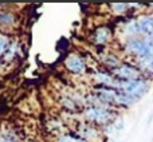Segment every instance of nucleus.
<instances>
[{"label":"nucleus","instance_id":"nucleus-1","mask_svg":"<svg viewBox=\"0 0 153 142\" xmlns=\"http://www.w3.org/2000/svg\"><path fill=\"white\" fill-rule=\"evenodd\" d=\"M122 50L125 55H128L132 61L138 58L153 56V40L148 38H134V39L124 40Z\"/></svg>","mask_w":153,"mask_h":142},{"label":"nucleus","instance_id":"nucleus-2","mask_svg":"<svg viewBox=\"0 0 153 142\" xmlns=\"http://www.w3.org/2000/svg\"><path fill=\"white\" fill-rule=\"evenodd\" d=\"M85 117L93 124L106 126V125L111 124L118 117V114L113 109L106 107V106H90L85 111Z\"/></svg>","mask_w":153,"mask_h":142},{"label":"nucleus","instance_id":"nucleus-3","mask_svg":"<svg viewBox=\"0 0 153 142\" xmlns=\"http://www.w3.org/2000/svg\"><path fill=\"white\" fill-rule=\"evenodd\" d=\"M151 82H152L151 79L145 78V76H143L140 79H134V81H129V82H120L118 90H121V91L132 95L137 101H140L149 91Z\"/></svg>","mask_w":153,"mask_h":142},{"label":"nucleus","instance_id":"nucleus-4","mask_svg":"<svg viewBox=\"0 0 153 142\" xmlns=\"http://www.w3.org/2000/svg\"><path fill=\"white\" fill-rule=\"evenodd\" d=\"M113 76L116 79H118L120 82H129V81H134V79H140L143 78V72L136 67L134 63L132 62H125L121 64L120 67H117L116 70L111 71Z\"/></svg>","mask_w":153,"mask_h":142},{"label":"nucleus","instance_id":"nucleus-5","mask_svg":"<svg viewBox=\"0 0 153 142\" xmlns=\"http://www.w3.org/2000/svg\"><path fill=\"white\" fill-rule=\"evenodd\" d=\"M138 23V28H140L141 36L143 38H152L153 36V12H144L136 16Z\"/></svg>","mask_w":153,"mask_h":142},{"label":"nucleus","instance_id":"nucleus-6","mask_svg":"<svg viewBox=\"0 0 153 142\" xmlns=\"http://www.w3.org/2000/svg\"><path fill=\"white\" fill-rule=\"evenodd\" d=\"M122 34H124V36H125V40L134 39V38H143L141 36L140 28H138V23H137L136 16L134 18H130L129 20L124 24V27H122Z\"/></svg>","mask_w":153,"mask_h":142},{"label":"nucleus","instance_id":"nucleus-7","mask_svg":"<svg viewBox=\"0 0 153 142\" xmlns=\"http://www.w3.org/2000/svg\"><path fill=\"white\" fill-rule=\"evenodd\" d=\"M66 67L74 74H82L86 70V63H85L83 59L79 58V56L71 55L66 59Z\"/></svg>","mask_w":153,"mask_h":142},{"label":"nucleus","instance_id":"nucleus-8","mask_svg":"<svg viewBox=\"0 0 153 142\" xmlns=\"http://www.w3.org/2000/svg\"><path fill=\"white\" fill-rule=\"evenodd\" d=\"M102 63L110 71H113V70H116L117 67L121 66V64L124 63V61H122L121 58H118L116 54H105V55L102 56Z\"/></svg>","mask_w":153,"mask_h":142},{"label":"nucleus","instance_id":"nucleus-9","mask_svg":"<svg viewBox=\"0 0 153 142\" xmlns=\"http://www.w3.org/2000/svg\"><path fill=\"white\" fill-rule=\"evenodd\" d=\"M81 135L85 141L90 142V141H94L100 138V132L93 125H83L81 129Z\"/></svg>","mask_w":153,"mask_h":142},{"label":"nucleus","instance_id":"nucleus-10","mask_svg":"<svg viewBox=\"0 0 153 142\" xmlns=\"http://www.w3.org/2000/svg\"><path fill=\"white\" fill-rule=\"evenodd\" d=\"M110 38H111V32L108 27H98L95 30V43L97 44H106V43L110 42Z\"/></svg>","mask_w":153,"mask_h":142},{"label":"nucleus","instance_id":"nucleus-11","mask_svg":"<svg viewBox=\"0 0 153 142\" xmlns=\"http://www.w3.org/2000/svg\"><path fill=\"white\" fill-rule=\"evenodd\" d=\"M130 7H132V5L126 4V3H114V4H111V8H113V11H114V12H117V13L126 12V11L130 10Z\"/></svg>","mask_w":153,"mask_h":142},{"label":"nucleus","instance_id":"nucleus-12","mask_svg":"<svg viewBox=\"0 0 153 142\" xmlns=\"http://www.w3.org/2000/svg\"><path fill=\"white\" fill-rule=\"evenodd\" d=\"M13 23V16L8 12H0V24H12Z\"/></svg>","mask_w":153,"mask_h":142},{"label":"nucleus","instance_id":"nucleus-13","mask_svg":"<svg viewBox=\"0 0 153 142\" xmlns=\"http://www.w3.org/2000/svg\"><path fill=\"white\" fill-rule=\"evenodd\" d=\"M58 142H87L85 141L83 138H74V137H69V135H65V137H61Z\"/></svg>","mask_w":153,"mask_h":142},{"label":"nucleus","instance_id":"nucleus-14","mask_svg":"<svg viewBox=\"0 0 153 142\" xmlns=\"http://www.w3.org/2000/svg\"><path fill=\"white\" fill-rule=\"evenodd\" d=\"M5 46H7V43H5V40L3 39V38H0V54H1L3 51L5 50Z\"/></svg>","mask_w":153,"mask_h":142},{"label":"nucleus","instance_id":"nucleus-15","mask_svg":"<svg viewBox=\"0 0 153 142\" xmlns=\"http://www.w3.org/2000/svg\"><path fill=\"white\" fill-rule=\"evenodd\" d=\"M0 142H13L10 140V137H0Z\"/></svg>","mask_w":153,"mask_h":142},{"label":"nucleus","instance_id":"nucleus-16","mask_svg":"<svg viewBox=\"0 0 153 142\" xmlns=\"http://www.w3.org/2000/svg\"><path fill=\"white\" fill-rule=\"evenodd\" d=\"M149 39H151V40H153V36H152V38H149Z\"/></svg>","mask_w":153,"mask_h":142},{"label":"nucleus","instance_id":"nucleus-17","mask_svg":"<svg viewBox=\"0 0 153 142\" xmlns=\"http://www.w3.org/2000/svg\"><path fill=\"white\" fill-rule=\"evenodd\" d=\"M152 95H153V94H152Z\"/></svg>","mask_w":153,"mask_h":142}]
</instances>
